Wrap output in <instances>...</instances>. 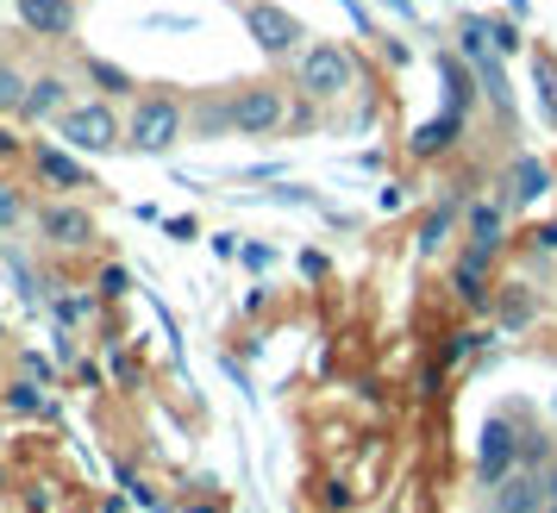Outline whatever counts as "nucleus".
<instances>
[{
    "label": "nucleus",
    "instance_id": "f257e3e1",
    "mask_svg": "<svg viewBox=\"0 0 557 513\" xmlns=\"http://www.w3.org/2000/svg\"><path fill=\"white\" fill-rule=\"evenodd\" d=\"M182 126H188V113H182L176 95H138V107H132V120H126V145L138 157H170Z\"/></svg>",
    "mask_w": 557,
    "mask_h": 513
},
{
    "label": "nucleus",
    "instance_id": "f03ea898",
    "mask_svg": "<svg viewBox=\"0 0 557 513\" xmlns=\"http://www.w3.org/2000/svg\"><path fill=\"white\" fill-rule=\"evenodd\" d=\"M57 138L76 145V151H88V157H107V151L126 145V126H120V113L107 101H88V107H63V113H57Z\"/></svg>",
    "mask_w": 557,
    "mask_h": 513
},
{
    "label": "nucleus",
    "instance_id": "7ed1b4c3",
    "mask_svg": "<svg viewBox=\"0 0 557 513\" xmlns=\"http://www.w3.org/2000/svg\"><path fill=\"white\" fill-rule=\"evenodd\" d=\"M351 51L345 45H307L301 51V70H295V88H301L307 101H338V95H351Z\"/></svg>",
    "mask_w": 557,
    "mask_h": 513
},
{
    "label": "nucleus",
    "instance_id": "20e7f679",
    "mask_svg": "<svg viewBox=\"0 0 557 513\" xmlns=\"http://www.w3.org/2000/svg\"><path fill=\"white\" fill-rule=\"evenodd\" d=\"M245 32L257 38L263 57H295L301 38H307V26L288 13V7H276V0H251V7H245Z\"/></svg>",
    "mask_w": 557,
    "mask_h": 513
},
{
    "label": "nucleus",
    "instance_id": "39448f33",
    "mask_svg": "<svg viewBox=\"0 0 557 513\" xmlns=\"http://www.w3.org/2000/svg\"><path fill=\"white\" fill-rule=\"evenodd\" d=\"M282 120H288V101H282L276 82H251V88H238V95H232V132L263 138V132H276Z\"/></svg>",
    "mask_w": 557,
    "mask_h": 513
},
{
    "label": "nucleus",
    "instance_id": "423d86ee",
    "mask_svg": "<svg viewBox=\"0 0 557 513\" xmlns=\"http://www.w3.org/2000/svg\"><path fill=\"white\" fill-rule=\"evenodd\" d=\"M520 470V433H513V420H488L476 438V476L482 488H495L502 476H513Z\"/></svg>",
    "mask_w": 557,
    "mask_h": 513
},
{
    "label": "nucleus",
    "instance_id": "0eeeda50",
    "mask_svg": "<svg viewBox=\"0 0 557 513\" xmlns=\"http://www.w3.org/2000/svg\"><path fill=\"white\" fill-rule=\"evenodd\" d=\"M488 508L495 513H545V476L539 470H513L488 488Z\"/></svg>",
    "mask_w": 557,
    "mask_h": 513
},
{
    "label": "nucleus",
    "instance_id": "6e6552de",
    "mask_svg": "<svg viewBox=\"0 0 557 513\" xmlns=\"http://www.w3.org/2000/svg\"><path fill=\"white\" fill-rule=\"evenodd\" d=\"M38 232H45L51 245H63V251H76V245L95 238V220H88V207L51 201V207H38Z\"/></svg>",
    "mask_w": 557,
    "mask_h": 513
},
{
    "label": "nucleus",
    "instance_id": "1a4fd4ad",
    "mask_svg": "<svg viewBox=\"0 0 557 513\" xmlns=\"http://www.w3.org/2000/svg\"><path fill=\"white\" fill-rule=\"evenodd\" d=\"M488 270H495V251H482V245H463V251H457L451 283L470 308H488V288H502V283H488Z\"/></svg>",
    "mask_w": 557,
    "mask_h": 513
},
{
    "label": "nucleus",
    "instance_id": "9d476101",
    "mask_svg": "<svg viewBox=\"0 0 557 513\" xmlns=\"http://www.w3.org/2000/svg\"><path fill=\"white\" fill-rule=\"evenodd\" d=\"M545 188H552V170H545V163H539L532 151H520L513 163H507V176H502V201H507V207L545 201Z\"/></svg>",
    "mask_w": 557,
    "mask_h": 513
},
{
    "label": "nucleus",
    "instance_id": "9b49d317",
    "mask_svg": "<svg viewBox=\"0 0 557 513\" xmlns=\"http://www.w3.org/2000/svg\"><path fill=\"white\" fill-rule=\"evenodd\" d=\"M20 26L38 38H70L76 32V0H20Z\"/></svg>",
    "mask_w": 557,
    "mask_h": 513
},
{
    "label": "nucleus",
    "instance_id": "f8f14e48",
    "mask_svg": "<svg viewBox=\"0 0 557 513\" xmlns=\"http://www.w3.org/2000/svg\"><path fill=\"white\" fill-rule=\"evenodd\" d=\"M507 213H513V207H507L502 195H495V201H476V207H470V220H463V238L502 256V245H507Z\"/></svg>",
    "mask_w": 557,
    "mask_h": 513
},
{
    "label": "nucleus",
    "instance_id": "ddd939ff",
    "mask_svg": "<svg viewBox=\"0 0 557 513\" xmlns=\"http://www.w3.org/2000/svg\"><path fill=\"white\" fill-rule=\"evenodd\" d=\"M438 82H445V113H470V101L482 95L476 70H470V57H438Z\"/></svg>",
    "mask_w": 557,
    "mask_h": 513
},
{
    "label": "nucleus",
    "instance_id": "4468645a",
    "mask_svg": "<svg viewBox=\"0 0 557 513\" xmlns=\"http://www.w3.org/2000/svg\"><path fill=\"white\" fill-rule=\"evenodd\" d=\"M495 320H502V333H527L532 320H539V288L507 283L502 295H495Z\"/></svg>",
    "mask_w": 557,
    "mask_h": 513
},
{
    "label": "nucleus",
    "instance_id": "2eb2a0df",
    "mask_svg": "<svg viewBox=\"0 0 557 513\" xmlns=\"http://www.w3.org/2000/svg\"><path fill=\"white\" fill-rule=\"evenodd\" d=\"M470 70H476V82H482V101L495 107V113H513V88H507V70H502V51H482V57H470Z\"/></svg>",
    "mask_w": 557,
    "mask_h": 513
},
{
    "label": "nucleus",
    "instance_id": "dca6fc26",
    "mask_svg": "<svg viewBox=\"0 0 557 513\" xmlns=\"http://www.w3.org/2000/svg\"><path fill=\"white\" fill-rule=\"evenodd\" d=\"M63 107H70V82H63V76L26 82V101H20V113H26V120H57Z\"/></svg>",
    "mask_w": 557,
    "mask_h": 513
},
{
    "label": "nucleus",
    "instance_id": "f3484780",
    "mask_svg": "<svg viewBox=\"0 0 557 513\" xmlns=\"http://www.w3.org/2000/svg\"><path fill=\"white\" fill-rule=\"evenodd\" d=\"M457 220H463V195H445V201L426 213V226H420V256H438V251H445V238L457 232Z\"/></svg>",
    "mask_w": 557,
    "mask_h": 513
},
{
    "label": "nucleus",
    "instance_id": "a211bd4d",
    "mask_svg": "<svg viewBox=\"0 0 557 513\" xmlns=\"http://www.w3.org/2000/svg\"><path fill=\"white\" fill-rule=\"evenodd\" d=\"M32 163H38V176L51 182V188H88V170H82L76 157H63L57 145H38Z\"/></svg>",
    "mask_w": 557,
    "mask_h": 513
},
{
    "label": "nucleus",
    "instance_id": "6ab92c4d",
    "mask_svg": "<svg viewBox=\"0 0 557 513\" xmlns=\"http://www.w3.org/2000/svg\"><path fill=\"white\" fill-rule=\"evenodd\" d=\"M457 132H463V120H457V113H438V120H426V126L407 138V151L413 157H438V151H451L457 145Z\"/></svg>",
    "mask_w": 557,
    "mask_h": 513
},
{
    "label": "nucleus",
    "instance_id": "aec40b11",
    "mask_svg": "<svg viewBox=\"0 0 557 513\" xmlns=\"http://www.w3.org/2000/svg\"><path fill=\"white\" fill-rule=\"evenodd\" d=\"M532 88H539V113H545V126H557V57L532 51Z\"/></svg>",
    "mask_w": 557,
    "mask_h": 513
},
{
    "label": "nucleus",
    "instance_id": "412c9836",
    "mask_svg": "<svg viewBox=\"0 0 557 513\" xmlns=\"http://www.w3.org/2000/svg\"><path fill=\"white\" fill-rule=\"evenodd\" d=\"M88 82L101 88V101H120V95H132V88H138L120 63H101V57H88Z\"/></svg>",
    "mask_w": 557,
    "mask_h": 513
},
{
    "label": "nucleus",
    "instance_id": "4be33fe9",
    "mask_svg": "<svg viewBox=\"0 0 557 513\" xmlns=\"http://www.w3.org/2000/svg\"><path fill=\"white\" fill-rule=\"evenodd\" d=\"M26 70L20 63H0V113H20V101H26Z\"/></svg>",
    "mask_w": 557,
    "mask_h": 513
},
{
    "label": "nucleus",
    "instance_id": "5701e85b",
    "mask_svg": "<svg viewBox=\"0 0 557 513\" xmlns=\"http://www.w3.org/2000/svg\"><path fill=\"white\" fill-rule=\"evenodd\" d=\"M488 38H495V51L502 57H513L520 51V20H502V13H495V20H488Z\"/></svg>",
    "mask_w": 557,
    "mask_h": 513
},
{
    "label": "nucleus",
    "instance_id": "b1692460",
    "mask_svg": "<svg viewBox=\"0 0 557 513\" xmlns=\"http://www.w3.org/2000/svg\"><path fill=\"white\" fill-rule=\"evenodd\" d=\"M26 220V201L13 195V182H0V226H20Z\"/></svg>",
    "mask_w": 557,
    "mask_h": 513
},
{
    "label": "nucleus",
    "instance_id": "393cba45",
    "mask_svg": "<svg viewBox=\"0 0 557 513\" xmlns=\"http://www.w3.org/2000/svg\"><path fill=\"white\" fill-rule=\"evenodd\" d=\"M532 251H539V256H557V220H552V226L532 232Z\"/></svg>",
    "mask_w": 557,
    "mask_h": 513
},
{
    "label": "nucleus",
    "instance_id": "a878e982",
    "mask_svg": "<svg viewBox=\"0 0 557 513\" xmlns=\"http://www.w3.org/2000/svg\"><path fill=\"white\" fill-rule=\"evenodd\" d=\"M507 7H513V20H527V0H507Z\"/></svg>",
    "mask_w": 557,
    "mask_h": 513
},
{
    "label": "nucleus",
    "instance_id": "bb28decb",
    "mask_svg": "<svg viewBox=\"0 0 557 513\" xmlns=\"http://www.w3.org/2000/svg\"><path fill=\"white\" fill-rule=\"evenodd\" d=\"M395 7H401V13H407V7H413V0H395Z\"/></svg>",
    "mask_w": 557,
    "mask_h": 513
},
{
    "label": "nucleus",
    "instance_id": "cd10ccee",
    "mask_svg": "<svg viewBox=\"0 0 557 513\" xmlns=\"http://www.w3.org/2000/svg\"><path fill=\"white\" fill-rule=\"evenodd\" d=\"M545 513H557V501H545Z\"/></svg>",
    "mask_w": 557,
    "mask_h": 513
}]
</instances>
